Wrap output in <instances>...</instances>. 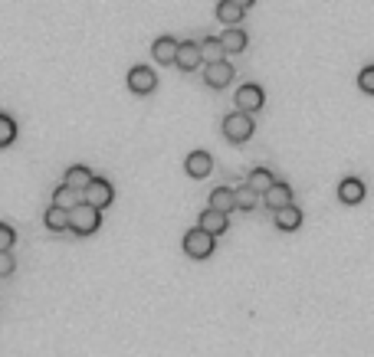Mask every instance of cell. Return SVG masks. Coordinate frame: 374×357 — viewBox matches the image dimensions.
Listing matches in <instances>:
<instances>
[{
    "mask_svg": "<svg viewBox=\"0 0 374 357\" xmlns=\"http://www.w3.org/2000/svg\"><path fill=\"white\" fill-rule=\"evenodd\" d=\"M220 128H223V138H227V141H233V145H243V141H250V138H253L256 121H253V115H247V111H230Z\"/></svg>",
    "mask_w": 374,
    "mask_h": 357,
    "instance_id": "cell-1",
    "label": "cell"
},
{
    "mask_svg": "<svg viewBox=\"0 0 374 357\" xmlns=\"http://www.w3.org/2000/svg\"><path fill=\"white\" fill-rule=\"evenodd\" d=\"M99 223H102V213L89 204H76L69 210V233H76V236H92Z\"/></svg>",
    "mask_w": 374,
    "mask_h": 357,
    "instance_id": "cell-2",
    "label": "cell"
},
{
    "mask_svg": "<svg viewBox=\"0 0 374 357\" xmlns=\"http://www.w3.org/2000/svg\"><path fill=\"white\" fill-rule=\"evenodd\" d=\"M213 249H217V239L210 233H204L201 226H191L184 233V253L191 259H207V256H213Z\"/></svg>",
    "mask_w": 374,
    "mask_h": 357,
    "instance_id": "cell-3",
    "label": "cell"
},
{
    "mask_svg": "<svg viewBox=\"0 0 374 357\" xmlns=\"http://www.w3.org/2000/svg\"><path fill=\"white\" fill-rule=\"evenodd\" d=\"M112 200H115V187H112V180H105V177H92L89 180V187L82 190V204L95 207L99 213H102Z\"/></svg>",
    "mask_w": 374,
    "mask_h": 357,
    "instance_id": "cell-4",
    "label": "cell"
},
{
    "mask_svg": "<svg viewBox=\"0 0 374 357\" xmlns=\"http://www.w3.org/2000/svg\"><path fill=\"white\" fill-rule=\"evenodd\" d=\"M263 102H266L263 85L247 82V85H240V89H237V111H247V115H253V111L263 109Z\"/></svg>",
    "mask_w": 374,
    "mask_h": 357,
    "instance_id": "cell-5",
    "label": "cell"
},
{
    "mask_svg": "<svg viewBox=\"0 0 374 357\" xmlns=\"http://www.w3.org/2000/svg\"><path fill=\"white\" fill-rule=\"evenodd\" d=\"M128 89L138 95H148L158 89V76H154L151 66H132L128 69Z\"/></svg>",
    "mask_w": 374,
    "mask_h": 357,
    "instance_id": "cell-6",
    "label": "cell"
},
{
    "mask_svg": "<svg viewBox=\"0 0 374 357\" xmlns=\"http://www.w3.org/2000/svg\"><path fill=\"white\" fill-rule=\"evenodd\" d=\"M184 170L191 174L194 180H204L207 174L213 170V158H210V151H204V148H197V151H191L184 158Z\"/></svg>",
    "mask_w": 374,
    "mask_h": 357,
    "instance_id": "cell-7",
    "label": "cell"
},
{
    "mask_svg": "<svg viewBox=\"0 0 374 357\" xmlns=\"http://www.w3.org/2000/svg\"><path fill=\"white\" fill-rule=\"evenodd\" d=\"M204 82L210 89H223V85L233 82V62L220 60V62H207L204 66Z\"/></svg>",
    "mask_w": 374,
    "mask_h": 357,
    "instance_id": "cell-8",
    "label": "cell"
},
{
    "mask_svg": "<svg viewBox=\"0 0 374 357\" xmlns=\"http://www.w3.org/2000/svg\"><path fill=\"white\" fill-rule=\"evenodd\" d=\"M174 62H178V69H184V72H194L197 66H201V46H197V40H178V56H174Z\"/></svg>",
    "mask_w": 374,
    "mask_h": 357,
    "instance_id": "cell-9",
    "label": "cell"
},
{
    "mask_svg": "<svg viewBox=\"0 0 374 357\" xmlns=\"http://www.w3.org/2000/svg\"><path fill=\"white\" fill-rule=\"evenodd\" d=\"M197 226H201L204 233H210V236L217 239V236H223V233H227L230 216H223V213H217V210H210V207H207V210L201 213V216H197Z\"/></svg>",
    "mask_w": 374,
    "mask_h": 357,
    "instance_id": "cell-10",
    "label": "cell"
},
{
    "mask_svg": "<svg viewBox=\"0 0 374 357\" xmlns=\"http://www.w3.org/2000/svg\"><path fill=\"white\" fill-rule=\"evenodd\" d=\"M263 204L269 207L272 213L282 210V207H289L292 204V187L286 184V180H276V184H272V187L263 194Z\"/></svg>",
    "mask_w": 374,
    "mask_h": 357,
    "instance_id": "cell-11",
    "label": "cell"
},
{
    "mask_svg": "<svg viewBox=\"0 0 374 357\" xmlns=\"http://www.w3.org/2000/svg\"><path fill=\"white\" fill-rule=\"evenodd\" d=\"M365 180L361 177H345L338 184V200L341 204H348V207H355V204H361V200H365Z\"/></svg>",
    "mask_w": 374,
    "mask_h": 357,
    "instance_id": "cell-12",
    "label": "cell"
},
{
    "mask_svg": "<svg viewBox=\"0 0 374 357\" xmlns=\"http://www.w3.org/2000/svg\"><path fill=\"white\" fill-rule=\"evenodd\" d=\"M92 177H95V174L85 167V164H73V167H66V177H63V184L82 197V190L89 187V180H92Z\"/></svg>",
    "mask_w": 374,
    "mask_h": 357,
    "instance_id": "cell-13",
    "label": "cell"
},
{
    "mask_svg": "<svg viewBox=\"0 0 374 357\" xmlns=\"http://www.w3.org/2000/svg\"><path fill=\"white\" fill-rule=\"evenodd\" d=\"M151 56L158 62H168V66H171V62H174V56H178V40H174L171 33H161L158 40L151 43Z\"/></svg>",
    "mask_w": 374,
    "mask_h": 357,
    "instance_id": "cell-14",
    "label": "cell"
},
{
    "mask_svg": "<svg viewBox=\"0 0 374 357\" xmlns=\"http://www.w3.org/2000/svg\"><path fill=\"white\" fill-rule=\"evenodd\" d=\"M247 43H250V36H247L243 26H227L223 36H220L223 53H243V50H247Z\"/></svg>",
    "mask_w": 374,
    "mask_h": 357,
    "instance_id": "cell-15",
    "label": "cell"
},
{
    "mask_svg": "<svg viewBox=\"0 0 374 357\" xmlns=\"http://www.w3.org/2000/svg\"><path fill=\"white\" fill-rule=\"evenodd\" d=\"M210 210L223 213V216H230V210H237V204H233V187H227V184H220V187L210 190Z\"/></svg>",
    "mask_w": 374,
    "mask_h": 357,
    "instance_id": "cell-16",
    "label": "cell"
},
{
    "mask_svg": "<svg viewBox=\"0 0 374 357\" xmlns=\"http://www.w3.org/2000/svg\"><path fill=\"white\" fill-rule=\"evenodd\" d=\"M299 226H302V210H299L296 204H289V207H282V210H276V230L292 233V230H299Z\"/></svg>",
    "mask_w": 374,
    "mask_h": 357,
    "instance_id": "cell-17",
    "label": "cell"
},
{
    "mask_svg": "<svg viewBox=\"0 0 374 357\" xmlns=\"http://www.w3.org/2000/svg\"><path fill=\"white\" fill-rule=\"evenodd\" d=\"M272 184H276V177H272L269 167H253V170L247 174V187L253 190V194H266Z\"/></svg>",
    "mask_w": 374,
    "mask_h": 357,
    "instance_id": "cell-18",
    "label": "cell"
},
{
    "mask_svg": "<svg viewBox=\"0 0 374 357\" xmlns=\"http://www.w3.org/2000/svg\"><path fill=\"white\" fill-rule=\"evenodd\" d=\"M243 17H247V10L237 7L233 0H220V4H217V20H220V23L240 26V20H243Z\"/></svg>",
    "mask_w": 374,
    "mask_h": 357,
    "instance_id": "cell-19",
    "label": "cell"
},
{
    "mask_svg": "<svg viewBox=\"0 0 374 357\" xmlns=\"http://www.w3.org/2000/svg\"><path fill=\"white\" fill-rule=\"evenodd\" d=\"M76 204H82V197H79L76 190H69L66 184H60V187L53 190V204H50V207H60V210H66V213H69Z\"/></svg>",
    "mask_w": 374,
    "mask_h": 357,
    "instance_id": "cell-20",
    "label": "cell"
},
{
    "mask_svg": "<svg viewBox=\"0 0 374 357\" xmlns=\"http://www.w3.org/2000/svg\"><path fill=\"white\" fill-rule=\"evenodd\" d=\"M43 223H46V230L63 233V230H69V213L60 210V207H46V213H43Z\"/></svg>",
    "mask_w": 374,
    "mask_h": 357,
    "instance_id": "cell-21",
    "label": "cell"
},
{
    "mask_svg": "<svg viewBox=\"0 0 374 357\" xmlns=\"http://www.w3.org/2000/svg\"><path fill=\"white\" fill-rule=\"evenodd\" d=\"M197 46H201V60H207V62H220V60H223L220 36H204V40L197 43Z\"/></svg>",
    "mask_w": 374,
    "mask_h": 357,
    "instance_id": "cell-22",
    "label": "cell"
},
{
    "mask_svg": "<svg viewBox=\"0 0 374 357\" xmlns=\"http://www.w3.org/2000/svg\"><path fill=\"white\" fill-rule=\"evenodd\" d=\"M233 204H237V210H247L250 213L256 204H260V194H253L247 184H240V187H233Z\"/></svg>",
    "mask_w": 374,
    "mask_h": 357,
    "instance_id": "cell-23",
    "label": "cell"
},
{
    "mask_svg": "<svg viewBox=\"0 0 374 357\" xmlns=\"http://www.w3.org/2000/svg\"><path fill=\"white\" fill-rule=\"evenodd\" d=\"M14 138H17V121L10 115H0V148L14 145Z\"/></svg>",
    "mask_w": 374,
    "mask_h": 357,
    "instance_id": "cell-24",
    "label": "cell"
},
{
    "mask_svg": "<svg viewBox=\"0 0 374 357\" xmlns=\"http://www.w3.org/2000/svg\"><path fill=\"white\" fill-rule=\"evenodd\" d=\"M14 243H17V233H14V226L0 223V253H10V249H14Z\"/></svg>",
    "mask_w": 374,
    "mask_h": 357,
    "instance_id": "cell-25",
    "label": "cell"
},
{
    "mask_svg": "<svg viewBox=\"0 0 374 357\" xmlns=\"http://www.w3.org/2000/svg\"><path fill=\"white\" fill-rule=\"evenodd\" d=\"M358 85H361V92L374 95V62H371V66H365L361 72H358Z\"/></svg>",
    "mask_w": 374,
    "mask_h": 357,
    "instance_id": "cell-26",
    "label": "cell"
},
{
    "mask_svg": "<svg viewBox=\"0 0 374 357\" xmlns=\"http://www.w3.org/2000/svg\"><path fill=\"white\" fill-rule=\"evenodd\" d=\"M17 269V259H14V253H0V279L4 275H10Z\"/></svg>",
    "mask_w": 374,
    "mask_h": 357,
    "instance_id": "cell-27",
    "label": "cell"
},
{
    "mask_svg": "<svg viewBox=\"0 0 374 357\" xmlns=\"http://www.w3.org/2000/svg\"><path fill=\"white\" fill-rule=\"evenodd\" d=\"M233 4H237V7H243V10H247V7H253L256 0H233Z\"/></svg>",
    "mask_w": 374,
    "mask_h": 357,
    "instance_id": "cell-28",
    "label": "cell"
}]
</instances>
